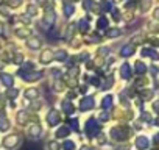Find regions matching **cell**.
<instances>
[{
    "instance_id": "1",
    "label": "cell",
    "mask_w": 159,
    "mask_h": 150,
    "mask_svg": "<svg viewBox=\"0 0 159 150\" xmlns=\"http://www.w3.org/2000/svg\"><path fill=\"white\" fill-rule=\"evenodd\" d=\"M53 59H55V52H53L52 49L42 50V53H41V56H39V63H41V64H48V63H52Z\"/></svg>"
},
{
    "instance_id": "2",
    "label": "cell",
    "mask_w": 159,
    "mask_h": 150,
    "mask_svg": "<svg viewBox=\"0 0 159 150\" xmlns=\"http://www.w3.org/2000/svg\"><path fill=\"white\" fill-rule=\"evenodd\" d=\"M59 119H61V116H59L58 111H55V110H50V111H48V114H47V124H48V127L58 125Z\"/></svg>"
},
{
    "instance_id": "3",
    "label": "cell",
    "mask_w": 159,
    "mask_h": 150,
    "mask_svg": "<svg viewBox=\"0 0 159 150\" xmlns=\"http://www.w3.org/2000/svg\"><path fill=\"white\" fill-rule=\"evenodd\" d=\"M55 19H56V16H55V13L50 10V11H45V14H44V21H42V24L47 27V28H50L53 24H55Z\"/></svg>"
},
{
    "instance_id": "4",
    "label": "cell",
    "mask_w": 159,
    "mask_h": 150,
    "mask_svg": "<svg viewBox=\"0 0 159 150\" xmlns=\"http://www.w3.org/2000/svg\"><path fill=\"white\" fill-rule=\"evenodd\" d=\"M41 45H42V41H41L38 36H34V38H28V41H27V47H28L30 50H39Z\"/></svg>"
},
{
    "instance_id": "5",
    "label": "cell",
    "mask_w": 159,
    "mask_h": 150,
    "mask_svg": "<svg viewBox=\"0 0 159 150\" xmlns=\"http://www.w3.org/2000/svg\"><path fill=\"white\" fill-rule=\"evenodd\" d=\"M111 134H112V138L117 139V141H125V139H126V131H123L122 127H116V128H112Z\"/></svg>"
},
{
    "instance_id": "6",
    "label": "cell",
    "mask_w": 159,
    "mask_h": 150,
    "mask_svg": "<svg viewBox=\"0 0 159 150\" xmlns=\"http://www.w3.org/2000/svg\"><path fill=\"white\" fill-rule=\"evenodd\" d=\"M148 145H150V141H148L147 136H137L136 138V147L139 150H145V148H148Z\"/></svg>"
},
{
    "instance_id": "7",
    "label": "cell",
    "mask_w": 159,
    "mask_h": 150,
    "mask_svg": "<svg viewBox=\"0 0 159 150\" xmlns=\"http://www.w3.org/2000/svg\"><path fill=\"white\" fill-rule=\"evenodd\" d=\"M120 77L125 78V80H128V78L131 77V67H129L128 63H123V64L120 66Z\"/></svg>"
},
{
    "instance_id": "8",
    "label": "cell",
    "mask_w": 159,
    "mask_h": 150,
    "mask_svg": "<svg viewBox=\"0 0 159 150\" xmlns=\"http://www.w3.org/2000/svg\"><path fill=\"white\" fill-rule=\"evenodd\" d=\"M0 82H2L5 86L11 88L13 83H14V78H13V75H10V73H2L0 75Z\"/></svg>"
},
{
    "instance_id": "9",
    "label": "cell",
    "mask_w": 159,
    "mask_h": 150,
    "mask_svg": "<svg viewBox=\"0 0 159 150\" xmlns=\"http://www.w3.org/2000/svg\"><path fill=\"white\" fill-rule=\"evenodd\" d=\"M25 14H27L28 17H34V16H38V5H36V3H30V5H27Z\"/></svg>"
},
{
    "instance_id": "10",
    "label": "cell",
    "mask_w": 159,
    "mask_h": 150,
    "mask_svg": "<svg viewBox=\"0 0 159 150\" xmlns=\"http://www.w3.org/2000/svg\"><path fill=\"white\" fill-rule=\"evenodd\" d=\"M133 53H134V45H131V44L123 45V47H122V50H120V55H122V56H125V58L131 56Z\"/></svg>"
},
{
    "instance_id": "11",
    "label": "cell",
    "mask_w": 159,
    "mask_h": 150,
    "mask_svg": "<svg viewBox=\"0 0 159 150\" xmlns=\"http://www.w3.org/2000/svg\"><path fill=\"white\" fill-rule=\"evenodd\" d=\"M98 130H100V127L95 124V120H94V119H91V120L88 122V127H86L88 134H94V133H97Z\"/></svg>"
},
{
    "instance_id": "12",
    "label": "cell",
    "mask_w": 159,
    "mask_h": 150,
    "mask_svg": "<svg viewBox=\"0 0 159 150\" xmlns=\"http://www.w3.org/2000/svg\"><path fill=\"white\" fill-rule=\"evenodd\" d=\"M3 144H5V147H8V148L16 147V145L19 144V138H17V136H8V138L3 141Z\"/></svg>"
},
{
    "instance_id": "13",
    "label": "cell",
    "mask_w": 159,
    "mask_h": 150,
    "mask_svg": "<svg viewBox=\"0 0 159 150\" xmlns=\"http://www.w3.org/2000/svg\"><path fill=\"white\" fill-rule=\"evenodd\" d=\"M31 30L30 28H16V31H14V35L17 36V38H27V36H31Z\"/></svg>"
},
{
    "instance_id": "14",
    "label": "cell",
    "mask_w": 159,
    "mask_h": 150,
    "mask_svg": "<svg viewBox=\"0 0 159 150\" xmlns=\"http://www.w3.org/2000/svg\"><path fill=\"white\" fill-rule=\"evenodd\" d=\"M94 106V100H92V97H84L83 100H81V110L84 111V110H91Z\"/></svg>"
},
{
    "instance_id": "15",
    "label": "cell",
    "mask_w": 159,
    "mask_h": 150,
    "mask_svg": "<svg viewBox=\"0 0 159 150\" xmlns=\"http://www.w3.org/2000/svg\"><path fill=\"white\" fill-rule=\"evenodd\" d=\"M134 67H136V72H137L139 75H143V73L147 72V66H145V64H143L142 61H136Z\"/></svg>"
},
{
    "instance_id": "16",
    "label": "cell",
    "mask_w": 159,
    "mask_h": 150,
    "mask_svg": "<svg viewBox=\"0 0 159 150\" xmlns=\"http://www.w3.org/2000/svg\"><path fill=\"white\" fill-rule=\"evenodd\" d=\"M142 55H143V56H151L153 59H159V53L153 52L151 49H143V50H142Z\"/></svg>"
},
{
    "instance_id": "17",
    "label": "cell",
    "mask_w": 159,
    "mask_h": 150,
    "mask_svg": "<svg viewBox=\"0 0 159 150\" xmlns=\"http://www.w3.org/2000/svg\"><path fill=\"white\" fill-rule=\"evenodd\" d=\"M61 108H62L66 113H69V114H70V113H73V105H72L69 100H62V103H61Z\"/></svg>"
},
{
    "instance_id": "18",
    "label": "cell",
    "mask_w": 159,
    "mask_h": 150,
    "mask_svg": "<svg viewBox=\"0 0 159 150\" xmlns=\"http://www.w3.org/2000/svg\"><path fill=\"white\" fill-rule=\"evenodd\" d=\"M73 13H75V7L66 3V5H64V16H66V17H70Z\"/></svg>"
},
{
    "instance_id": "19",
    "label": "cell",
    "mask_w": 159,
    "mask_h": 150,
    "mask_svg": "<svg viewBox=\"0 0 159 150\" xmlns=\"http://www.w3.org/2000/svg\"><path fill=\"white\" fill-rule=\"evenodd\" d=\"M38 96H39V91L36 88H31V89L25 91V97H28V99H36Z\"/></svg>"
},
{
    "instance_id": "20",
    "label": "cell",
    "mask_w": 159,
    "mask_h": 150,
    "mask_svg": "<svg viewBox=\"0 0 159 150\" xmlns=\"http://www.w3.org/2000/svg\"><path fill=\"white\" fill-rule=\"evenodd\" d=\"M150 7H151V0H140V11L142 13L148 11Z\"/></svg>"
},
{
    "instance_id": "21",
    "label": "cell",
    "mask_w": 159,
    "mask_h": 150,
    "mask_svg": "<svg viewBox=\"0 0 159 150\" xmlns=\"http://www.w3.org/2000/svg\"><path fill=\"white\" fill-rule=\"evenodd\" d=\"M111 105H112V96H106L103 99V102H102V106L103 108H109Z\"/></svg>"
},
{
    "instance_id": "22",
    "label": "cell",
    "mask_w": 159,
    "mask_h": 150,
    "mask_svg": "<svg viewBox=\"0 0 159 150\" xmlns=\"http://www.w3.org/2000/svg\"><path fill=\"white\" fill-rule=\"evenodd\" d=\"M120 33H122V31H120L119 28H111V30L108 31V36H109V38H117V36H120Z\"/></svg>"
},
{
    "instance_id": "23",
    "label": "cell",
    "mask_w": 159,
    "mask_h": 150,
    "mask_svg": "<svg viewBox=\"0 0 159 150\" xmlns=\"http://www.w3.org/2000/svg\"><path fill=\"white\" fill-rule=\"evenodd\" d=\"M39 133H41V127H39L38 124H34V125H31V128H30V134H33V136L36 134V136H38Z\"/></svg>"
},
{
    "instance_id": "24",
    "label": "cell",
    "mask_w": 159,
    "mask_h": 150,
    "mask_svg": "<svg viewBox=\"0 0 159 150\" xmlns=\"http://www.w3.org/2000/svg\"><path fill=\"white\" fill-rule=\"evenodd\" d=\"M97 27L106 28V27H108V19H106V17H100V21H97Z\"/></svg>"
},
{
    "instance_id": "25",
    "label": "cell",
    "mask_w": 159,
    "mask_h": 150,
    "mask_svg": "<svg viewBox=\"0 0 159 150\" xmlns=\"http://www.w3.org/2000/svg\"><path fill=\"white\" fill-rule=\"evenodd\" d=\"M80 25H81V31L84 33V31H89V22L86 21V19H83L81 22H80Z\"/></svg>"
},
{
    "instance_id": "26",
    "label": "cell",
    "mask_w": 159,
    "mask_h": 150,
    "mask_svg": "<svg viewBox=\"0 0 159 150\" xmlns=\"http://www.w3.org/2000/svg\"><path fill=\"white\" fill-rule=\"evenodd\" d=\"M22 69H24V70H31V69H34V63H31V61H27V63L22 66Z\"/></svg>"
},
{
    "instance_id": "27",
    "label": "cell",
    "mask_w": 159,
    "mask_h": 150,
    "mask_svg": "<svg viewBox=\"0 0 159 150\" xmlns=\"http://www.w3.org/2000/svg\"><path fill=\"white\" fill-rule=\"evenodd\" d=\"M22 3V0H8V5L11 7V8H16V7H19Z\"/></svg>"
},
{
    "instance_id": "28",
    "label": "cell",
    "mask_w": 159,
    "mask_h": 150,
    "mask_svg": "<svg viewBox=\"0 0 159 150\" xmlns=\"http://www.w3.org/2000/svg\"><path fill=\"white\" fill-rule=\"evenodd\" d=\"M72 31H75V24H69V28H67L66 38H70V36H72Z\"/></svg>"
},
{
    "instance_id": "29",
    "label": "cell",
    "mask_w": 159,
    "mask_h": 150,
    "mask_svg": "<svg viewBox=\"0 0 159 150\" xmlns=\"http://www.w3.org/2000/svg\"><path fill=\"white\" fill-rule=\"evenodd\" d=\"M67 134H69V130H67V128H64V127H62V128H59V130L56 131V136H67Z\"/></svg>"
},
{
    "instance_id": "30",
    "label": "cell",
    "mask_w": 159,
    "mask_h": 150,
    "mask_svg": "<svg viewBox=\"0 0 159 150\" xmlns=\"http://www.w3.org/2000/svg\"><path fill=\"white\" fill-rule=\"evenodd\" d=\"M62 147H64L66 150H70V148H75V142H72V141H66Z\"/></svg>"
},
{
    "instance_id": "31",
    "label": "cell",
    "mask_w": 159,
    "mask_h": 150,
    "mask_svg": "<svg viewBox=\"0 0 159 150\" xmlns=\"http://www.w3.org/2000/svg\"><path fill=\"white\" fill-rule=\"evenodd\" d=\"M0 130H2V131L8 130V120H7V119H3L2 122H0Z\"/></svg>"
},
{
    "instance_id": "32",
    "label": "cell",
    "mask_w": 159,
    "mask_h": 150,
    "mask_svg": "<svg viewBox=\"0 0 159 150\" xmlns=\"http://www.w3.org/2000/svg\"><path fill=\"white\" fill-rule=\"evenodd\" d=\"M22 120H24V122L27 120V114H24V111L19 113V124H22Z\"/></svg>"
},
{
    "instance_id": "33",
    "label": "cell",
    "mask_w": 159,
    "mask_h": 150,
    "mask_svg": "<svg viewBox=\"0 0 159 150\" xmlns=\"http://www.w3.org/2000/svg\"><path fill=\"white\" fill-rule=\"evenodd\" d=\"M17 94H19V91H17V89H13V91L10 89V91H8V96H10V97H13V99H14Z\"/></svg>"
},
{
    "instance_id": "34",
    "label": "cell",
    "mask_w": 159,
    "mask_h": 150,
    "mask_svg": "<svg viewBox=\"0 0 159 150\" xmlns=\"http://www.w3.org/2000/svg\"><path fill=\"white\" fill-rule=\"evenodd\" d=\"M108 117H109V116H108V114H106L105 111H103V113L100 114V119H102V120H108Z\"/></svg>"
},
{
    "instance_id": "35",
    "label": "cell",
    "mask_w": 159,
    "mask_h": 150,
    "mask_svg": "<svg viewBox=\"0 0 159 150\" xmlns=\"http://www.w3.org/2000/svg\"><path fill=\"white\" fill-rule=\"evenodd\" d=\"M153 17H154L156 21H159V8H156V11L153 13Z\"/></svg>"
},
{
    "instance_id": "36",
    "label": "cell",
    "mask_w": 159,
    "mask_h": 150,
    "mask_svg": "<svg viewBox=\"0 0 159 150\" xmlns=\"http://www.w3.org/2000/svg\"><path fill=\"white\" fill-rule=\"evenodd\" d=\"M153 106H154V110H156V111H157V113H159V100H156V102H154V105H153Z\"/></svg>"
},
{
    "instance_id": "37",
    "label": "cell",
    "mask_w": 159,
    "mask_h": 150,
    "mask_svg": "<svg viewBox=\"0 0 159 150\" xmlns=\"http://www.w3.org/2000/svg\"><path fill=\"white\" fill-rule=\"evenodd\" d=\"M38 3H39V5H44V7L47 5V2H45V0H38Z\"/></svg>"
},
{
    "instance_id": "38",
    "label": "cell",
    "mask_w": 159,
    "mask_h": 150,
    "mask_svg": "<svg viewBox=\"0 0 159 150\" xmlns=\"http://www.w3.org/2000/svg\"><path fill=\"white\" fill-rule=\"evenodd\" d=\"M2 35H3V25L0 24V36H2Z\"/></svg>"
},
{
    "instance_id": "39",
    "label": "cell",
    "mask_w": 159,
    "mask_h": 150,
    "mask_svg": "<svg viewBox=\"0 0 159 150\" xmlns=\"http://www.w3.org/2000/svg\"><path fill=\"white\" fill-rule=\"evenodd\" d=\"M75 2H78V0H70V3H75Z\"/></svg>"
},
{
    "instance_id": "40",
    "label": "cell",
    "mask_w": 159,
    "mask_h": 150,
    "mask_svg": "<svg viewBox=\"0 0 159 150\" xmlns=\"http://www.w3.org/2000/svg\"><path fill=\"white\" fill-rule=\"evenodd\" d=\"M83 150H91V148H86V147H84V148H83Z\"/></svg>"
}]
</instances>
